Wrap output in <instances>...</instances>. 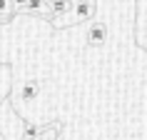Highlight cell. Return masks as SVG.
Masks as SVG:
<instances>
[{
    "mask_svg": "<svg viewBox=\"0 0 147 140\" xmlns=\"http://www.w3.org/2000/svg\"><path fill=\"white\" fill-rule=\"evenodd\" d=\"M107 25L105 23H100V20H92V25L87 28V33H85V40H87V45L90 48H100V45H105V40H107Z\"/></svg>",
    "mask_w": 147,
    "mask_h": 140,
    "instance_id": "6da1fadb",
    "label": "cell"
},
{
    "mask_svg": "<svg viewBox=\"0 0 147 140\" xmlns=\"http://www.w3.org/2000/svg\"><path fill=\"white\" fill-rule=\"evenodd\" d=\"M75 3L78 0H47V18H50V23H55V20L65 18L67 13H72Z\"/></svg>",
    "mask_w": 147,
    "mask_h": 140,
    "instance_id": "7a4b0ae2",
    "label": "cell"
},
{
    "mask_svg": "<svg viewBox=\"0 0 147 140\" xmlns=\"http://www.w3.org/2000/svg\"><path fill=\"white\" fill-rule=\"evenodd\" d=\"M135 38L142 50H147V0H140V18L135 28Z\"/></svg>",
    "mask_w": 147,
    "mask_h": 140,
    "instance_id": "3957f363",
    "label": "cell"
},
{
    "mask_svg": "<svg viewBox=\"0 0 147 140\" xmlns=\"http://www.w3.org/2000/svg\"><path fill=\"white\" fill-rule=\"evenodd\" d=\"M38 95H40V80L28 78V80L23 83V88H20V100L30 103V100H35Z\"/></svg>",
    "mask_w": 147,
    "mask_h": 140,
    "instance_id": "277c9868",
    "label": "cell"
},
{
    "mask_svg": "<svg viewBox=\"0 0 147 140\" xmlns=\"http://www.w3.org/2000/svg\"><path fill=\"white\" fill-rule=\"evenodd\" d=\"M18 8L13 0H0V23H10L13 18H15Z\"/></svg>",
    "mask_w": 147,
    "mask_h": 140,
    "instance_id": "5b68a950",
    "label": "cell"
},
{
    "mask_svg": "<svg viewBox=\"0 0 147 140\" xmlns=\"http://www.w3.org/2000/svg\"><path fill=\"white\" fill-rule=\"evenodd\" d=\"M40 135H42V128L40 125H32L28 120L23 123V135H20V140H38Z\"/></svg>",
    "mask_w": 147,
    "mask_h": 140,
    "instance_id": "8992f818",
    "label": "cell"
},
{
    "mask_svg": "<svg viewBox=\"0 0 147 140\" xmlns=\"http://www.w3.org/2000/svg\"><path fill=\"white\" fill-rule=\"evenodd\" d=\"M25 13H32V15H47V0H30Z\"/></svg>",
    "mask_w": 147,
    "mask_h": 140,
    "instance_id": "52a82bcc",
    "label": "cell"
},
{
    "mask_svg": "<svg viewBox=\"0 0 147 140\" xmlns=\"http://www.w3.org/2000/svg\"><path fill=\"white\" fill-rule=\"evenodd\" d=\"M82 3H90V5H97V0H82Z\"/></svg>",
    "mask_w": 147,
    "mask_h": 140,
    "instance_id": "ba28073f",
    "label": "cell"
},
{
    "mask_svg": "<svg viewBox=\"0 0 147 140\" xmlns=\"http://www.w3.org/2000/svg\"><path fill=\"white\" fill-rule=\"evenodd\" d=\"M0 108H3V100H0Z\"/></svg>",
    "mask_w": 147,
    "mask_h": 140,
    "instance_id": "9c48e42d",
    "label": "cell"
}]
</instances>
